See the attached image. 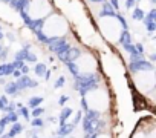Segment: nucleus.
<instances>
[{
	"label": "nucleus",
	"mask_w": 156,
	"mask_h": 138,
	"mask_svg": "<svg viewBox=\"0 0 156 138\" xmlns=\"http://www.w3.org/2000/svg\"><path fill=\"white\" fill-rule=\"evenodd\" d=\"M86 107L97 115H103L110 109V94L104 86H92L83 95Z\"/></svg>",
	"instance_id": "obj_1"
},
{
	"label": "nucleus",
	"mask_w": 156,
	"mask_h": 138,
	"mask_svg": "<svg viewBox=\"0 0 156 138\" xmlns=\"http://www.w3.org/2000/svg\"><path fill=\"white\" fill-rule=\"evenodd\" d=\"M132 138H154V132H153V130L145 132V130L138 129V130L133 133V136H132Z\"/></svg>",
	"instance_id": "obj_7"
},
{
	"label": "nucleus",
	"mask_w": 156,
	"mask_h": 138,
	"mask_svg": "<svg viewBox=\"0 0 156 138\" xmlns=\"http://www.w3.org/2000/svg\"><path fill=\"white\" fill-rule=\"evenodd\" d=\"M40 31H41L43 37H46L49 40H58L69 34V22L63 14L52 11L44 20H41Z\"/></svg>",
	"instance_id": "obj_2"
},
{
	"label": "nucleus",
	"mask_w": 156,
	"mask_h": 138,
	"mask_svg": "<svg viewBox=\"0 0 156 138\" xmlns=\"http://www.w3.org/2000/svg\"><path fill=\"white\" fill-rule=\"evenodd\" d=\"M75 69L81 75H92L97 72V67H98V61L95 58L94 54L90 52H83L75 58Z\"/></svg>",
	"instance_id": "obj_6"
},
{
	"label": "nucleus",
	"mask_w": 156,
	"mask_h": 138,
	"mask_svg": "<svg viewBox=\"0 0 156 138\" xmlns=\"http://www.w3.org/2000/svg\"><path fill=\"white\" fill-rule=\"evenodd\" d=\"M98 28H100V32L103 34V37L112 45H116L121 42V38L124 35V29H126L122 20L113 14L101 16L98 19Z\"/></svg>",
	"instance_id": "obj_3"
},
{
	"label": "nucleus",
	"mask_w": 156,
	"mask_h": 138,
	"mask_svg": "<svg viewBox=\"0 0 156 138\" xmlns=\"http://www.w3.org/2000/svg\"><path fill=\"white\" fill-rule=\"evenodd\" d=\"M133 83L139 92H151L154 89V69L141 67L133 72Z\"/></svg>",
	"instance_id": "obj_5"
},
{
	"label": "nucleus",
	"mask_w": 156,
	"mask_h": 138,
	"mask_svg": "<svg viewBox=\"0 0 156 138\" xmlns=\"http://www.w3.org/2000/svg\"><path fill=\"white\" fill-rule=\"evenodd\" d=\"M52 11L54 6L49 0H29L26 5V16L34 22L44 20Z\"/></svg>",
	"instance_id": "obj_4"
},
{
	"label": "nucleus",
	"mask_w": 156,
	"mask_h": 138,
	"mask_svg": "<svg viewBox=\"0 0 156 138\" xmlns=\"http://www.w3.org/2000/svg\"><path fill=\"white\" fill-rule=\"evenodd\" d=\"M94 138H112V135L107 133V132H98V133L94 135Z\"/></svg>",
	"instance_id": "obj_8"
}]
</instances>
